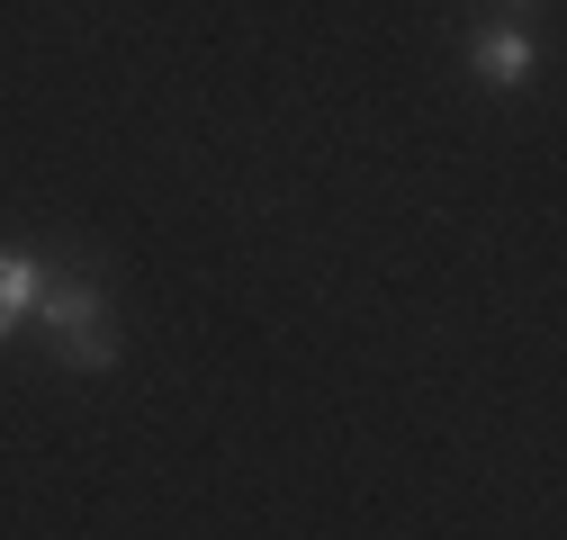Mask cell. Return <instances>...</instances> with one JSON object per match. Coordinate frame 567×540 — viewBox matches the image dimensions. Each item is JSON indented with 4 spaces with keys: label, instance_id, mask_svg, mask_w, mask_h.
Here are the masks:
<instances>
[{
    "label": "cell",
    "instance_id": "cell-1",
    "mask_svg": "<svg viewBox=\"0 0 567 540\" xmlns=\"http://www.w3.org/2000/svg\"><path fill=\"white\" fill-rule=\"evenodd\" d=\"M28 333L54 352V370H109V361H117V315H109V289H100V280H82V270H45V280H37Z\"/></svg>",
    "mask_w": 567,
    "mask_h": 540
},
{
    "label": "cell",
    "instance_id": "cell-2",
    "mask_svg": "<svg viewBox=\"0 0 567 540\" xmlns=\"http://www.w3.org/2000/svg\"><path fill=\"white\" fill-rule=\"evenodd\" d=\"M37 280H45V261H37V252H10V243H0V343H10V333H28Z\"/></svg>",
    "mask_w": 567,
    "mask_h": 540
},
{
    "label": "cell",
    "instance_id": "cell-3",
    "mask_svg": "<svg viewBox=\"0 0 567 540\" xmlns=\"http://www.w3.org/2000/svg\"><path fill=\"white\" fill-rule=\"evenodd\" d=\"M477 73L486 82H532V37L523 28H486L477 37Z\"/></svg>",
    "mask_w": 567,
    "mask_h": 540
}]
</instances>
